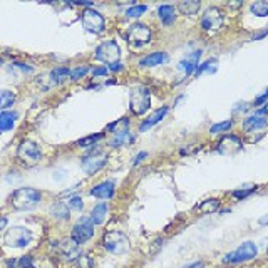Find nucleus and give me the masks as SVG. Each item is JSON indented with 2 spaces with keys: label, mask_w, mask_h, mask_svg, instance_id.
Segmentation results:
<instances>
[{
  "label": "nucleus",
  "mask_w": 268,
  "mask_h": 268,
  "mask_svg": "<svg viewBox=\"0 0 268 268\" xmlns=\"http://www.w3.org/2000/svg\"><path fill=\"white\" fill-rule=\"evenodd\" d=\"M41 198V191L34 190V188H19L17 191H14L10 201L15 210H32L39 204Z\"/></svg>",
  "instance_id": "f257e3e1"
},
{
  "label": "nucleus",
  "mask_w": 268,
  "mask_h": 268,
  "mask_svg": "<svg viewBox=\"0 0 268 268\" xmlns=\"http://www.w3.org/2000/svg\"><path fill=\"white\" fill-rule=\"evenodd\" d=\"M129 106H131V111L136 116L144 114L149 109V106H151V92H149V89L146 86H134L131 89Z\"/></svg>",
  "instance_id": "f03ea898"
},
{
  "label": "nucleus",
  "mask_w": 268,
  "mask_h": 268,
  "mask_svg": "<svg viewBox=\"0 0 268 268\" xmlns=\"http://www.w3.org/2000/svg\"><path fill=\"white\" fill-rule=\"evenodd\" d=\"M102 243L112 255H124L129 251V240L121 231H108L102 238Z\"/></svg>",
  "instance_id": "7ed1b4c3"
},
{
  "label": "nucleus",
  "mask_w": 268,
  "mask_h": 268,
  "mask_svg": "<svg viewBox=\"0 0 268 268\" xmlns=\"http://www.w3.org/2000/svg\"><path fill=\"white\" fill-rule=\"evenodd\" d=\"M32 242V233L23 226H14L3 235V243L10 248H25Z\"/></svg>",
  "instance_id": "20e7f679"
},
{
  "label": "nucleus",
  "mask_w": 268,
  "mask_h": 268,
  "mask_svg": "<svg viewBox=\"0 0 268 268\" xmlns=\"http://www.w3.org/2000/svg\"><path fill=\"white\" fill-rule=\"evenodd\" d=\"M126 37H128L129 45L134 49H139V47H144L151 42V30L144 23H134L128 29Z\"/></svg>",
  "instance_id": "39448f33"
},
{
  "label": "nucleus",
  "mask_w": 268,
  "mask_h": 268,
  "mask_svg": "<svg viewBox=\"0 0 268 268\" xmlns=\"http://www.w3.org/2000/svg\"><path fill=\"white\" fill-rule=\"evenodd\" d=\"M258 255V248L255 243L251 242H245L243 245H240L235 251H230L226 257L223 258L224 263H243L248 262V260L257 258Z\"/></svg>",
  "instance_id": "423d86ee"
},
{
  "label": "nucleus",
  "mask_w": 268,
  "mask_h": 268,
  "mask_svg": "<svg viewBox=\"0 0 268 268\" xmlns=\"http://www.w3.org/2000/svg\"><path fill=\"white\" fill-rule=\"evenodd\" d=\"M41 156H42L41 148L34 141H23L17 149V157L23 164H27V166H35L41 161Z\"/></svg>",
  "instance_id": "0eeeda50"
},
{
  "label": "nucleus",
  "mask_w": 268,
  "mask_h": 268,
  "mask_svg": "<svg viewBox=\"0 0 268 268\" xmlns=\"http://www.w3.org/2000/svg\"><path fill=\"white\" fill-rule=\"evenodd\" d=\"M121 57V47L114 41H106L96 49V59L106 64H116Z\"/></svg>",
  "instance_id": "6e6552de"
},
{
  "label": "nucleus",
  "mask_w": 268,
  "mask_h": 268,
  "mask_svg": "<svg viewBox=\"0 0 268 268\" xmlns=\"http://www.w3.org/2000/svg\"><path fill=\"white\" fill-rule=\"evenodd\" d=\"M94 236V223L90 222V218H81L79 222L74 224L72 228V240L79 245L89 242L90 238Z\"/></svg>",
  "instance_id": "1a4fd4ad"
},
{
  "label": "nucleus",
  "mask_w": 268,
  "mask_h": 268,
  "mask_svg": "<svg viewBox=\"0 0 268 268\" xmlns=\"http://www.w3.org/2000/svg\"><path fill=\"white\" fill-rule=\"evenodd\" d=\"M82 25H84L86 30H89V32H94V34H101L102 30H104V17L99 14L97 10L94 9H88L82 12Z\"/></svg>",
  "instance_id": "9d476101"
},
{
  "label": "nucleus",
  "mask_w": 268,
  "mask_h": 268,
  "mask_svg": "<svg viewBox=\"0 0 268 268\" xmlns=\"http://www.w3.org/2000/svg\"><path fill=\"white\" fill-rule=\"evenodd\" d=\"M224 22L223 12L216 7H210L204 10V14L201 15V27L204 30H218Z\"/></svg>",
  "instance_id": "9b49d317"
},
{
  "label": "nucleus",
  "mask_w": 268,
  "mask_h": 268,
  "mask_svg": "<svg viewBox=\"0 0 268 268\" xmlns=\"http://www.w3.org/2000/svg\"><path fill=\"white\" fill-rule=\"evenodd\" d=\"M106 159H108V156L102 151H99V149H96V151L90 153V155H88L82 159V169H84L88 175H94V173H97L104 166Z\"/></svg>",
  "instance_id": "f8f14e48"
},
{
  "label": "nucleus",
  "mask_w": 268,
  "mask_h": 268,
  "mask_svg": "<svg viewBox=\"0 0 268 268\" xmlns=\"http://www.w3.org/2000/svg\"><path fill=\"white\" fill-rule=\"evenodd\" d=\"M57 250H59V255H62V258L67 260V262H74L76 258L81 257V246H79V243L74 242L72 238L59 242Z\"/></svg>",
  "instance_id": "ddd939ff"
},
{
  "label": "nucleus",
  "mask_w": 268,
  "mask_h": 268,
  "mask_svg": "<svg viewBox=\"0 0 268 268\" xmlns=\"http://www.w3.org/2000/svg\"><path fill=\"white\" fill-rule=\"evenodd\" d=\"M242 148H243L242 139H240L238 136H233V134L224 136L218 143V151L222 153V155H235V153H238Z\"/></svg>",
  "instance_id": "4468645a"
},
{
  "label": "nucleus",
  "mask_w": 268,
  "mask_h": 268,
  "mask_svg": "<svg viewBox=\"0 0 268 268\" xmlns=\"http://www.w3.org/2000/svg\"><path fill=\"white\" fill-rule=\"evenodd\" d=\"M200 54H201L200 50H195V52L190 54L186 59H183V61L179 62V70H183L184 76H191V74L196 70V67H198Z\"/></svg>",
  "instance_id": "2eb2a0df"
},
{
  "label": "nucleus",
  "mask_w": 268,
  "mask_h": 268,
  "mask_svg": "<svg viewBox=\"0 0 268 268\" xmlns=\"http://www.w3.org/2000/svg\"><path fill=\"white\" fill-rule=\"evenodd\" d=\"M90 195L96 196V198H102V200L112 198V195H114V183H112V181H104V183L97 184L96 188H92V190H90Z\"/></svg>",
  "instance_id": "dca6fc26"
},
{
  "label": "nucleus",
  "mask_w": 268,
  "mask_h": 268,
  "mask_svg": "<svg viewBox=\"0 0 268 268\" xmlns=\"http://www.w3.org/2000/svg\"><path fill=\"white\" fill-rule=\"evenodd\" d=\"M168 111H169V108H161V109H157V111H155V112L151 114V116L148 117V119L144 121L143 124L139 126V131L144 133V131H148V129H151L153 126H156L164 116H166Z\"/></svg>",
  "instance_id": "f3484780"
},
{
  "label": "nucleus",
  "mask_w": 268,
  "mask_h": 268,
  "mask_svg": "<svg viewBox=\"0 0 268 268\" xmlns=\"http://www.w3.org/2000/svg\"><path fill=\"white\" fill-rule=\"evenodd\" d=\"M168 61V54L166 52H153V54H148L146 57H143L139 61V66L141 67H155V66H159L163 62Z\"/></svg>",
  "instance_id": "a211bd4d"
},
{
  "label": "nucleus",
  "mask_w": 268,
  "mask_h": 268,
  "mask_svg": "<svg viewBox=\"0 0 268 268\" xmlns=\"http://www.w3.org/2000/svg\"><path fill=\"white\" fill-rule=\"evenodd\" d=\"M268 124V121L265 119L263 116H257V114H253V116L246 117L245 121H243V129H245L246 133L250 131H255V129H262L265 128Z\"/></svg>",
  "instance_id": "6ab92c4d"
},
{
  "label": "nucleus",
  "mask_w": 268,
  "mask_h": 268,
  "mask_svg": "<svg viewBox=\"0 0 268 268\" xmlns=\"http://www.w3.org/2000/svg\"><path fill=\"white\" fill-rule=\"evenodd\" d=\"M17 117H19L17 112H12V111L0 112V131H10V129H14Z\"/></svg>",
  "instance_id": "aec40b11"
},
{
  "label": "nucleus",
  "mask_w": 268,
  "mask_h": 268,
  "mask_svg": "<svg viewBox=\"0 0 268 268\" xmlns=\"http://www.w3.org/2000/svg\"><path fill=\"white\" fill-rule=\"evenodd\" d=\"M157 15H159L161 22H163L164 25H171L176 19V10L173 5H161L159 9H157Z\"/></svg>",
  "instance_id": "412c9836"
},
{
  "label": "nucleus",
  "mask_w": 268,
  "mask_h": 268,
  "mask_svg": "<svg viewBox=\"0 0 268 268\" xmlns=\"http://www.w3.org/2000/svg\"><path fill=\"white\" fill-rule=\"evenodd\" d=\"M106 216H108V204L99 203L92 208V211H90V222L94 224H101V223H104Z\"/></svg>",
  "instance_id": "4be33fe9"
},
{
  "label": "nucleus",
  "mask_w": 268,
  "mask_h": 268,
  "mask_svg": "<svg viewBox=\"0 0 268 268\" xmlns=\"http://www.w3.org/2000/svg\"><path fill=\"white\" fill-rule=\"evenodd\" d=\"M50 213H52V216H56L59 220H69V204L64 203V201H57V203L50 208Z\"/></svg>",
  "instance_id": "5701e85b"
},
{
  "label": "nucleus",
  "mask_w": 268,
  "mask_h": 268,
  "mask_svg": "<svg viewBox=\"0 0 268 268\" xmlns=\"http://www.w3.org/2000/svg\"><path fill=\"white\" fill-rule=\"evenodd\" d=\"M218 208H220V200H206L198 204V210L204 213V215H211V213L218 211Z\"/></svg>",
  "instance_id": "b1692460"
},
{
  "label": "nucleus",
  "mask_w": 268,
  "mask_h": 268,
  "mask_svg": "<svg viewBox=\"0 0 268 268\" xmlns=\"http://www.w3.org/2000/svg\"><path fill=\"white\" fill-rule=\"evenodd\" d=\"M14 102H15V94L12 90H0V112L3 109L10 108Z\"/></svg>",
  "instance_id": "393cba45"
},
{
  "label": "nucleus",
  "mask_w": 268,
  "mask_h": 268,
  "mask_svg": "<svg viewBox=\"0 0 268 268\" xmlns=\"http://www.w3.org/2000/svg\"><path fill=\"white\" fill-rule=\"evenodd\" d=\"M50 77H52V81H56L57 84H62V82H66L67 79L70 77V70L67 69V67H57V69H54L52 72H50Z\"/></svg>",
  "instance_id": "a878e982"
},
{
  "label": "nucleus",
  "mask_w": 268,
  "mask_h": 268,
  "mask_svg": "<svg viewBox=\"0 0 268 268\" xmlns=\"http://www.w3.org/2000/svg\"><path fill=\"white\" fill-rule=\"evenodd\" d=\"M133 141H134V137L128 131H119V133H116V137L111 141V146L117 148V146L129 144V143H133Z\"/></svg>",
  "instance_id": "bb28decb"
},
{
  "label": "nucleus",
  "mask_w": 268,
  "mask_h": 268,
  "mask_svg": "<svg viewBox=\"0 0 268 268\" xmlns=\"http://www.w3.org/2000/svg\"><path fill=\"white\" fill-rule=\"evenodd\" d=\"M216 66H218L216 59H208L206 62H203L201 66L196 67L195 76H201V74H204V72H215V70H216Z\"/></svg>",
  "instance_id": "cd10ccee"
},
{
  "label": "nucleus",
  "mask_w": 268,
  "mask_h": 268,
  "mask_svg": "<svg viewBox=\"0 0 268 268\" xmlns=\"http://www.w3.org/2000/svg\"><path fill=\"white\" fill-rule=\"evenodd\" d=\"M200 5H201L200 2H191V0H188V2H181L179 5H178V9L183 12V14L193 15V14H196V12H198Z\"/></svg>",
  "instance_id": "c85d7f7f"
},
{
  "label": "nucleus",
  "mask_w": 268,
  "mask_h": 268,
  "mask_svg": "<svg viewBox=\"0 0 268 268\" xmlns=\"http://www.w3.org/2000/svg\"><path fill=\"white\" fill-rule=\"evenodd\" d=\"M251 14H255L257 17H267L268 15V2H255L250 5Z\"/></svg>",
  "instance_id": "c756f323"
},
{
  "label": "nucleus",
  "mask_w": 268,
  "mask_h": 268,
  "mask_svg": "<svg viewBox=\"0 0 268 268\" xmlns=\"http://www.w3.org/2000/svg\"><path fill=\"white\" fill-rule=\"evenodd\" d=\"M102 139V134H92V136H88V137H82V139L77 141V146L81 148H89V146L96 144L97 141Z\"/></svg>",
  "instance_id": "7c9ffc66"
},
{
  "label": "nucleus",
  "mask_w": 268,
  "mask_h": 268,
  "mask_svg": "<svg viewBox=\"0 0 268 268\" xmlns=\"http://www.w3.org/2000/svg\"><path fill=\"white\" fill-rule=\"evenodd\" d=\"M231 126H233V121L228 119V121H223L220 124H213L210 128V133L211 134H216V133H224V131H230Z\"/></svg>",
  "instance_id": "2f4dec72"
},
{
  "label": "nucleus",
  "mask_w": 268,
  "mask_h": 268,
  "mask_svg": "<svg viewBox=\"0 0 268 268\" xmlns=\"http://www.w3.org/2000/svg\"><path fill=\"white\" fill-rule=\"evenodd\" d=\"M88 72H89V66H79L74 70H70V79H72V81H77V79L84 77Z\"/></svg>",
  "instance_id": "473e14b6"
},
{
  "label": "nucleus",
  "mask_w": 268,
  "mask_h": 268,
  "mask_svg": "<svg viewBox=\"0 0 268 268\" xmlns=\"http://www.w3.org/2000/svg\"><path fill=\"white\" fill-rule=\"evenodd\" d=\"M146 10H148L146 5H134L131 9H128L126 15H128V17H139V15H143Z\"/></svg>",
  "instance_id": "72a5a7b5"
},
{
  "label": "nucleus",
  "mask_w": 268,
  "mask_h": 268,
  "mask_svg": "<svg viewBox=\"0 0 268 268\" xmlns=\"http://www.w3.org/2000/svg\"><path fill=\"white\" fill-rule=\"evenodd\" d=\"M67 204H69V208H72V210H76V211H81L82 208H84V203H82L81 196H72V198L67 201Z\"/></svg>",
  "instance_id": "f704fd0d"
},
{
  "label": "nucleus",
  "mask_w": 268,
  "mask_h": 268,
  "mask_svg": "<svg viewBox=\"0 0 268 268\" xmlns=\"http://www.w3.org/2000/svg\"><path fill=\"white\" fill-rule=\"evenodd\" d=\"M255 190H257V188L255 186H251V188H248V190H236V191H233V196L235 198H246L248 195H251V193H253Z\"/></svg>",
  "instance_id": "c9c22d12"
},
{
  "label": "nucleus",
  "mask_w": 268,
  "mask_h": 268,
  "mask_svg": "<svg viewBox=\"0 0 268 268\" xmlns=\"http://www.w3.org/2000/svg\"><path fill=\"white\" fill-rule=\"evenodd\" d=\"M79 265H81V268H92V260L88 255H81L79 257Z\"/></svg>",
  "instance_id": "e433bc0d"
},
{
  "label": "nucleus",
  "mask_w": 268,
  "mask_h": 268,
  "mask_svg": "<svg viewBox=\"0 0 268 268\" xmlns=\"http://www.w3.org/2000/svg\"><path fill=\"white\" fill-rule=\"evenodd\" d=\"M108 67H99V69H94L92 70V76L94 77H99V76H106V74H108Z\"/></svg>",
  "instance_id": "4c0bfd02"
},
{
  "label": "nucleus",
  "mask_w": 268,
  "mask_h": 268,
  "mask_svg": "<svg viewBox=\"0 0 268 268\" xmlns=\"http://www.w3.org/2000/svg\"><path fill=\"white\" fill-rule=\"evenodd\" d=\"M30 262H32V258H30V257H23L21 262H19V268H29Z\"/></svg>",
  "instance_id": "58836bf2"
},
{
  "label": "nucleus",
  "mask_w": 268,
  "mask_h": 268,
  "mask_svg": "<svg viewBox=\"0 0 268 268\" xmlns=\"http://www.w3.org/2000/svg\"><path fill=\"white\" fill-rule=\"evenodd\" d=\"M109 70H112V72H119V70H123L124 69V66L121 64V62H116V64H111L108 67Z\"/></svg>",
  "instance_id": "ea45409f"
},
{
  "label": "nucleus",
  "mask_w": 268,
  "mask_h": 268,
  "mask_svg": "<svg viewBox=\"0 0 268 268\" xmlns=\"http://www.w3.org/2000/svg\"><path fill=\"white\" fill-rule=\"evenodd\" d=\"M146 156H148V153H144V151H143V153H139V155H137L136 157H134L133 164H134V166H136V164H139V163H141V161H143V159H144V157H146Z\"/></svg>",
  "instance_id": "a19ab883"
},
{
  "label": "nucleus",
  "mask_w": 268,
  "mask_h": 268,
  "mask_svg": "<svg viewBox=\"0 0 268 268\" xmlns=\"http://www.w3.org/2000/svg\"><path fill=\"white\" fill-rule=\"evenodd\" d=\"M265 101H268V90H267L265 94H263L262 97H258V99L255 101V106H260V104H263V102H265Z\"/></svg>",
  "instance_id": "79ce46f5"
},
{
  "label": "nucleus",
  "mask_w": 268,
  "mask_h": 268,
  "mask_svg": "<svg viewBox=\"0 0 268 268\" xmlns=\"http://www.w3.org/2000/svg\"><path fill=\"white\" fill-rule=\"evenodd\" d=\"M267 35H268V30H263V32H260V34H255V35H253V41H260V39L267 37Z\"/></svg>",
  "instance_id": "37998d69"
},
{
  "label": "nucleus",
  "mask_w": 268,
  "mask_h": 268,
  "mask_svg": "<svg viewBox=\"0 0 268 268\" xmlns=\"http://www.w3.org/2000/svg\"><path fill=\"white\" fill-rule=\"evenodd\" d=\"M255 114H257V116H263V114H268V102H267L265 106H263L262 109H258V111L255 112Z\"/></svg>",
  "instance_id": "c03bdc74"
},
{
  "label": "nucleus",
  "mask_w": 268,
  "mask_h": 268,
  "mask_svg": "<svg viewBox=\"0 0 268 268\" xmlns=\"http://www.w3.org/2000/svg\"><path fill=\"white\" fill-rule=\"evenodd\" d=\"M204 265L201 262H195V263H191V265H188V267H184V268H203Z\"/></svg>",
  "instance_id": "a18cd8bd"
},
{
  "label": "nucleus",
  "mask_w": 268,
  "mask_h": 268,
  "mask_svg": "<svg viewBox=\"0 0 268 268\" xmlns=\"http://www.w3.org/2000/svg\"><path fill=\"white\" fill-rule=\"evenodd\" d=\"M15 66H19L22 70H25V72H32V67L30 66H25V64H15Z\"/></svg>",
  "instance_id": "49530a36"
},
{
  "label": "nucleus",
  "mask_w": 268,
  "mask_h": 268,
  "mask_svg": "<svg viewBox=\"0 0 268 268\" xmlns=\"http://www.w3.org/2000/svg\"><path fill=\"white\" fill-rule=\"evenodd\" d=\"M258 223H260V224H263V226H267V224H268V215L262 216V218L258 220Z\"/></svg>",
  "instance_id": "de8ad7c7"
},
{
  "label": "nucleus",
  "mask_w": 268,
  "mask_h": 268,
  "mask_svg": "<svg viewBox=\"0 0 268 268\" xmlns=\"http://www.w3.org/2000/svg\"><path fill=\"white\" fill-rule=\"evenodd\" d=\"M15 265H17V262H15V260H9V262H7V267H9V268H15Z\"/></svg>",
  "instance_id": "09e8293b"
},
{
  "label": "nucleus",
  "mask_w": 268,
  "mask_h": 268,
  "mask_svg": "<svg viewBox=\"0 0 268 268\" xmlns=\"http://www.w3.org/2000/svg\"><path fill=\"white\" fill-rule=\"evenodd\" d=\"M5 224H7V218H2V220H0V230H2V228L5 226Z\"/></svg>",
  "instance_id": "8fccbe9b"
},
{
  "label": "nucleus",
  "mask_w": 268,
  "mask_h": 268,
  "mask_svg": "<svg viewBox=\"0 0 268 268\" xmlns=\"http://www.w3.org/2000/svg\"><path fill=\"white\" fill-rule=\"evenodd\" d=\"M29 268H34V267H29Z\"/></svg>",
  "instance_id": "3c124183"
}]
</instances>
